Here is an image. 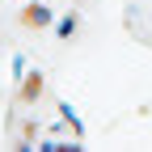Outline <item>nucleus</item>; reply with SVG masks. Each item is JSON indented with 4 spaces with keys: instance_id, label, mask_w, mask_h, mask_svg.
<instances>
[{
    "instance_id": "nucleus-1",
    "label": "nucleus",
    "mask_w": 152,
    "mask_h": 152,
    "mask_svg": "<svg viewBox=\"0 0 152 152\" xmlns=\"http://www.w3.org/2000/svg\"><path fill=\"white\" fill-rule=\"evenodd\" d=\"M21 26H30V30H42V26H51V9H47V4H30V9L21 13Z\"/></svg>"
},
{
    "instance_id": "nucleus-2",
    "label": "nucleus",
    "mask_w": 152,
    "mask_h": 152,
    "mask_svg": "<svg viewBox=\"0 0 152 152\" xmlns=\"http://www.w3.org/2000/svg\"><path fill=\"white\" fill-rule=\"evenodd\" d=\"M42 93V76H26V89H21V102H34Z\"/></svg>"
},
{
    "instance_id": "nucleus-3",
    "label": "nucleus",
    "mask_w": 152,
    "mask_h": 152,
    "mask_svg": "<svg viewBox=\"0 0 152 152\" xmlns=\"http://www.w3.org/2000/svg\"><path fill=\"white\" fill-rule=\"evenodd\" d=\"M72 30H76V17H64V21H59V34H64V38H68V34H72Z\"/></svg>"
}]
</instances>
